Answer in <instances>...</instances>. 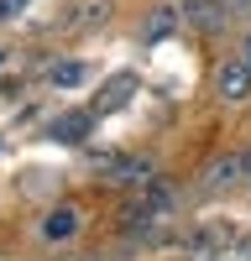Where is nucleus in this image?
<instances>
[{
  "label": "nucleus",
  "instance_id": "1",
  "mask_svg": "<svg viewBox=\"0 0 251 261\" xmlns=\"http://www.w3.org/2000/svg\"><path fill=\"white\" fill-rule=\"evenodd\" d=\"M173 204H178V188L167 183V178L141 183L131 199H126V209H120V230L126 235H152L167 214H173Z\"/></svg>",
  "mask_w": 251,
  "mask_h": 261
},
{
  "label": "nucleus",
  "instance_id": "2",
  "mask_svg": "<svg viewBox=\"0 0 251 261\" xmlns=\"http://www.w3.org/2000/svg\"><path fill=\"white\" fill-rule=\"evenodd\" d=\"M230 246H236V225H230V220H204V225H194L183 235L188 261H220Z\"/></svg>",
  "mask_w": 251,
  "mask_h": 261
},
{
  "label": "nucleus",
  "instance_id": "3",
  "mask_svg": "<svg viewBox=\"0 0 251 261\" xmlns=\"http://www.w3.org/2000/svg\"><path fill=\"white\" fill-rule=\"evenodd\" d=\"M215 99L225 105H246L251 99V68H246V58H220V68H215Z\"/></svg>",
  "mask_w": 251,
  "mask_h": 261
},
{
  "label": "nucleus",
  "instance_id": "4",
  "mask_svg": "<svg viewBox=\"0 0 251 261\" xmlns=\"http://www.w3.org/2000/svg\"><path fill=\"white\" fill-rule=\"evenodd\" d=\"M157 178V162L152 157H115L110 167H105V183H115V188H141V183H152Z\"/></svg>",
  "mask_w": 251,
  "mask_h": 261
},
{
  "label": "nucleus",
  "instance_id": "5",
  "mask_svg": "<svg viewBox=\"0 0 251 261\" xmlns=\"http://www.w3.org/2000/svg\"><path fill=\"white\" fill-rule=\"evenodd\" d=\"M136 94V73H110L99 84V94H94V115H115L126 110V99Z\"/></svg>",
  "mask_w": 251,
  "mask_h": 261
},
{
  "label": "nucleus",
  "instance_id": "6",
  "mask_svg": "<svg viewBox=\"0 0 251 261\" xmlns=\"http://www.w3.org/2000/svg\"><path fill=\"white\" fill-rule=\"evenodd\" d=\"M94 110H68V115H58L53 125H47V136L53 141H63V146H79V141H89V130H94Z\"/></svg>",
  "mask_w": 251,
  "mask_h": 261
},
{
  "label": "nucleus",
  "instance_id": "7",
  "mask_svg": "<svg viewBox=\"0 0 251 261\" xmlns=\"http://www.w3.org/2000/svg\"><path fill=\"white\" fill-rule=\"evenodd\" d=\"M178 11H183V21L188 27H199V32H220L225 27V0H178Z\"/></svg>",
  "mask_w": 251,
  "mask_h": 261
},
{
  "label": "nucleus",
  "instance_id": "8",
  "mask_svg": "<svg viewBox=\"0 0 251 261\" xmlns=\"http://www.w3.org/2000/svg\"><path fill=\"white\" fill-rule=\"evenodd\" d=\"M241 178H251L246 151H225V157H215V162L204 167V183L209 188H230V183H241Z\"/></svg>",
  "mask_w": 251,
  "mask_h": 261
},
{
  "label": "nucleus",
  "instance_id": "9",
  "mask_svg": "<svg viewBox=\"0 0 251 261\" xmlns=\"http://www.w3.org/2000/svg\"><path fill=\"white\" fill-rule=\"evenodd\" d=\"M37 235H42V241H53V246H58V241H73V235H79V209H73V204L47 209V214H42V230H37Z\"/></svg>",
  "mask_w": 251,
  "mask_h": 261
},
{
  "label": "nucleus",
  "instance_id": "10",
  "mask_svg": "<svg viewBox=\"0 0 251 261\" xmlns=\"http://www.w3.org/2000/svg\"><path fill=\"white\" fill-rule=\"evenodd\" d=\"M105 21H110V0H79L63 21V32H99Z\"/></svg>",
  "mask_w": 251,
  "mask_h": 261
},
{
  "label": "nucleus",
  "instance_id": "11",
  "mask_svg": "<svg viewBox=\"0 0 251 261\" xmlns=\"http://www.w3.org/2000/svg\"><path fill=\"white\" fill-rule=\"evenodd\" d=\"M178 21H183L178 6H157L152 16L141 21V42H162V37H173V32H178Z\"/></svg>",
  "mask_w": 251,
  "mask_h": 261
},
{
  "label": "nucleus",
  "instance_id": "12",
  "mask_svg": "<svg viewBox=\"0 0 251 261\" xmlns=\"http://www.w3.org/2000/svg\"><path fill=\"white\" fill-rule=\"evenodd\" d=\"M84 79H89V63H79V58L53 63V68H47V84H53V89H79Z\"/></svg>",
  "mask_w": 251,
  "mask_h": 261
},
{
  "label": "nucleus",
  "instance_id": "13",
  "mask_svg": "<svg viewBox=\"0 0 251 261\" xmlns=\"http://www.w3.org/2000/svg\"><path fill=\"white\" fill-rule=\"evenodd\" d=\"M27 6H32V0H0V21H16Z\"/></svg>",
  "mask_w": 251,
  "mask_h": 261
},
{
  "label": "nucleus",
  "instance_id": "14",
  "mask_svg": "<svg viewBox=\"0 0 251 261\" xmlns=\"http://www.w3.org/2000/svg\"><path fill=\"white\" fill-rule=\"evenodd\" d=\"M225 11H251V0H225Z\"/></svg>",
  "mask_w": 251,
  "mask_h": 261
},
{
  "label": "nucleus",
  "instance_id": "15",
  "mask_svg": "<svg viewBox=\"0 0 251 261\" xmlns=\"http://www.w3.org/2000/svg\"><path fill=\"white\" fill-rule=\"evenodd\" d=\"M241 58H246V68H251V37H246V42H241Z\"/></svg>",
  "mask_w": 251,
  "mask_h": 261
},
{
  "label": "nucleus",
  "instance_id": "16",
  "mask_svg": "<svg viewBox=\"0 0 251 261\" xmlns=\"http://www.w3.org/2000/svg\"><path fill=\"white\" fill-rule=\"evenodd\" d=\"M246 167H251V151H246Z\"/></svg>",
  "mask_w": 251,
  "mask_h": 261
},
{
  "label": "nucleus",
  "instance_id": "17",
  "mask_svg": "<svg viewBox=\"0 0 251 261\" xmlns=\"http://www.w3.org/2000/svg\"><path fill=\"white\" fill-rule=\"evenodd\" d=\"M246 261H251V246H246Z\"/></svg>",
  "mask_w": 251,
  "mask_h": 261
},
{
  "label": "nucleus",
  "instance_id": "18",
  "mask_svg": "<svg viewBox=\"0 0 251 261\" xmlns=\"http://www.w3.org/2000/svg\"><path fill=\"white\" fill-rule=\"evenodd\" d=\"M0 58H6V53H0Z\"/></svg>",
  "mask_w": 251,
  "mask_h": 261
}]
</instances>
